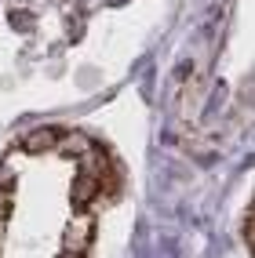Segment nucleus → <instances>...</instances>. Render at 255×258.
Here are the masks:
<instances>
[{"mask_svg": "<svg viewBox=\"0 0 255 258\" xmlns=\"http://www.w3.org/2000/svg\"><path fill=\"white\" fill-rule=\"evenodd\" d=\"M91 233H95L91 218H77L73 226L66 229V254H84L91 247Z\"/></svg>", "mask_w": 255, "mask_h": 258, "instance_id": "obj_1", "label": "nucleus"}, {"mask_svg": "<svg viewBox=\"0 0 255 258\" xmlns=\"http://www.w3.org/2000/svg\"><path fill=\"white\" fill-rule=\"evenodd\" d=\"M62 139V127H37V131H29L26 135V153H47V149H55Z\"/></svg>", "mask_w": 255, "mask_h": 258, "instance_id": "obj_2", "label": "nucleus"}, {"mask_svg": "<svg viewBox=\"0 0 255 258\" xmlns=\"http://www.w3.org/2000/svg\"><path fill=\"white\" fill-rule=\"evenodd\" d=\"M95 193H98V178L91 175V171H80V175H77V182H73V193H70V200L77 204V208H84V204H88Z\"/></svg>", "mask_w": 255, "mask_h": 258, "instance_id": "obj_3", "label": "nucleus"}, {"mask_svg": "<svg viewBox=\"0 0 255 258\" xmlns=\"http://www.w3.org/2000/svg\"><path fill=\"white\" fill-rule=\"evenodd\" d=\"M88 149H91V139H88V135H70V142H66V153H73V157H84Z\"/></svg>", "mask_w": 255, "mask_h": 258, "instance_id": "obj_4", "label": "nucleus"}, {"mask_svg": "<svg viewBox=\"0 0 255 258\" xmlns=\"http://www.w3.org/2000/svg\"><path fill=\"white\" fill-rule=\"evenodd\" d=\"M11 26H15V29H29L33 22L26 19V11H11Z\"/></svg>", "mask_w": 255, "mask_h": 258, "instance_id": "obj_5", "label": "nucleus"}]
</instances>
